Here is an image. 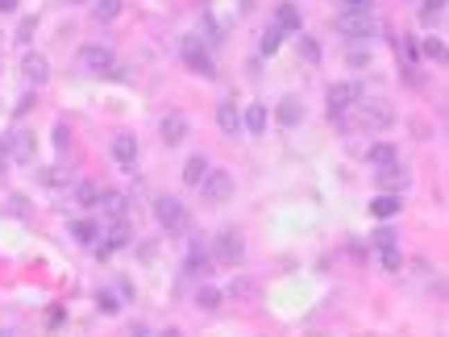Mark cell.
Returning a JSON list of instances; mask_svg holds the SVG:
<instances>
[{
	"label": "cell",
	"instance_id": "cell-13",
	"mask_svg": "<svg viewBox=\"0 0 449 337\" xmlns=\"http://www.w3.org/2000/svg\"><path fill=\"white\" fill-rule=\"evenodd\" d=\"M208 171H212V167H208V158H204V154H192V158L183 163V183H187V188H200Z\"/></svg>",
	"mask_w": 449,
	"mask_h": 337
},
{
	"label": "cell",
	"instance_id": "cell-11",
	"mask_svg": "<svg viewBox=\"0 0 449 337\" xmlns=\"http://www.w3.org/2000/svg\"><path fill=\"white\" fill-rule=\"evenodd\" d=\"M183 271H187V275H196V279L212 275V258H208V250H204L200 242H192V250H187V263H183Z\"/></svg>",
	"mask_w": 449,
	"mask_h": 337
},
{
	"label": "cell",
	"instance_id": "cell-22",
	"mask_svg": "<svg viewBox=\"0 0 449 337\" xmlns=\"http://www.w3.org/2000/svg\"><path fill=\"white\" fill-rule=\"evenodd\" d=\"M421 50H425L433 63H449V46L441 42V38H425V42H421Z\"/></svg>",
	"mask_w": 449,
	"mask_h": 337
},
{
	"label": "cell",
	"instance_id": "cell-20",
	"mask_svg": "<svg viewBox=\"0 0 449 337\" xmlns=\"http://www.w3.org/2000/svg\"><path fill=\"white\" fill-rule=\"evenodd\" d=\"M396 158H400V154H396V146H391V142H379V146H371V163H375V171H379V167H391Z\"/></svg>",
	"mask_w": 449,
	"mask_h": 337
},
{
	"label": "cell",
	"instance_id": "cell-35",
	"mask_svg": "<svg viewBox=\"0 0 449 337\" xmlns=\"http://www.w3.org/2000/svg\"><path fill=\"white\" fill-rule=\"evenodd\" d=\"M346 8H371V0H346Z\"/></svg>",
	"mask_w": 449,
	"mask_h": 337
},
{
	"label": "cell",
	"instance_id": "cell-5",
	"mask_svg": "<svg viewBox=\"0 0 449 337\" xmlns=\"http://www.w3.org/2000/svg\"><path fill=\"white\" fill-rule=\"evenodd\" d=\"M200 192H204V200L221 204V200H229V196H233V175H229V171H208V175H204V183H200Z\"/></svg>",
	"mask_w": 449,
	"mask_h": 337
},
{
	"label": "cell",
	"instance_id": "cell-28",
	"mask_svg": "<svg viewBox=\"0 0 449 337\" xmlns=\"http://www.w3.org/2000/svg\"><path fill=\"white\" fill-rule=\"evenodd\" d=\"M196 300H200V309H208V313H212V309L221 304V292H217V288H200V296H196Z\"/></svg>",
	"mask_w": 449,
	"mask_h": 337
},
{
	"label": "cell",
	"instance_id": "cell-17",
	"mask_svg": "<svg viewBox=\"0 0 449 337\" xmlns=\"http://www.w3.org/2000/svg\"><path fill=\"white\" fill-rule=\"evenodd\" d=\"M279 121H283L287 129H291V125H300V121H304V104H300L296 96H287V100L279 104Z\"/></svg>",
	"mask_w": 449,
	"mask_h": 337
},
{
	"label": "cell",
	"instance_id": "cell-40",
	"mask_svg": "<svg viewBox=\"0 0 449 337\" xmlns=\"http://www.w3.org/2000/svg\"><path fill=\"white\" fill-rule=\"evenodd\" d=\"M446 4H449V0H446Z\"/></svg>",
	"mask_w": 449,
	"mask_h": 337
},
{
	"label": "cell",
	"instance_id": "cell-34",
	"mask_svg": "<svg viewBox=\"0 0 449 337\" xmlns=\"http://www.w3.org/2000/svg\"><path fill=\"white\" fill-rule=\"evenodd\" d=\"M8 154H12V150H8V142H0V171L8 167Z\"/></svg>",
	"mask_w": 449,
	"mask_h": 337
},
{
	"label": "cell",
	"instance_id": "cell-33",
	"mask_svg": "<svg viewBox=\"0 0 449 337\" xmlns=\"http://www.w3.org/2000/svg\"><path fill=\"white\" fill-rule=\"evenodd\" d=\"M100 309H104V313H117V296H112V292H104V296H100Z\"/></svg>",
	"mask_w": 449,
	"mask_h": 337
},
{
	"label": "cell",
	"instance_id": "cell-7",
	"mask_svg": "<svg viewBox=\"0 0 449 337\" xmlns=\"http://www.w3.org/2000/svg\"><path fill=\"white\" fill-rule=\"evenodd\" d=\"M358 104H362V88L358 83L346 79V83H333L329 88V108L333 113H346V108H358Z\"/></svg>",
	"mask_w": 449,
	"mask_h": 337
},
{
	"label": "cell",
	"instance_id": "cell-32",
	"mask_svg": "<svg viewBox=\"0 0 449 337\" xmlns=\"http://www.w3.org/2000/svg\"><path fill=\"white\" fill-rule=\"evenodd\" d=\"M383 267H387V271H400V254H396V250H383Z\"/></svg>",
	"mask_w": 449,
	"mask_h": 337
},
{
	"label": "cell",
	"instance_id": "cell-6",
	"mask_svg": "<svg viewBox=\"0 0 449 337\" xmlns=\"http://www.w3.org/2000/svg\"><path fill=\"white\" fill-rule=\"evenodd\" d=\"M217 258H221V263H229V267L246 258V242H242V233H237V229H221V233H217Z\"/></svg>",
	"mask_w": 449,
	"mask_h": 337
},
{
	"label": "cell",
	"instance_id": "cell-19",
	"mask_svg": "<svg viewBox=\"0 0 449 337\" xmlns=\"http://www.w3.org/2000/svg\"><path fill=\"white\" fill-rule=\"evenodd\" d=\"M279 46H283V29H279V25H271V29L262 33V42H258V54H262V58H271Z\"/></svg>",
	"mask_w": 449,
	"mask_h": 337
},
{
	"label": "cell",
	"instance_id": "cell-31",
	"mask_svg": "<svg viewBox=\"0 0 449 337\" xmlns=\"http://www.w3.org/2000/svg\"><path fill=\"white\" fill-rule=\"evenodd\" d=\"M300 50H304V58H308V63H316V54H321V50H316V42H312V38H304V42H300Z\"/></svg>",
	"mask_w": 449,
	"mask_h": 337
},
{
	"label": "cell",
	"instance_id": "cell-8",
	"mask_svg": "<svg viewBox=\"0 0 449 337\" xmlns=\"http://www.w3.org/2000/svg\"><path fill=\"white\" fill-rule=\"evenodd\" d=\"M375 179H379V188H383V192H391V196H400V192L408 188V171H404L400 163L379 167V171H375Z\"/></svg>",
	"mask_w": 449,
	"mask_h": 337
},
{
	"label": "cell",
	"instance_id": "cell-4",
	"mask_svg": "<svg viewBox=\"0 0 449 337\" xmlns=\"http://www.w3.org/2000/svg\"><path fill=\"white\" fill-rule=\"evenodd\" d=\"M79 63H83L92 75H112V71H117V67H112L117 54H112L108 46H83V50H79Z\"/></svg>",
	"mask_w": 449,
	"mask_h": 337
},
{
	"label": "cell",
	"instance_id": "cell-30",
	"mask_svg": "<svg viewBox=\"0 0 449 337\" xmlns=\"http://www.w3.org/2000/svg\"><path fill=\"white\" fill-rule=\"evenodd\" d=\"M375 246L379 250H396V229H375Z\"/></svg>",
	"mask_w": 449,
	"mask_h": 337
},
{
	"label": "cell",
	"instance_id": "cell-21",
	"mask_svg": "<svg viewBox=\"0 0 449 337\" xmlns=\"http://www.w3.org/2000/svg\"><path fill=\"white\" fill-rule=\"evenodd\" d=\"M71 238L83 242V246H92V242H100V229H96V221H75L71 225Z\"/></svg>",
	"mask_w": 449,
	"mask_h": 337
},
{
	"label": "cell",
	"instance_id": "cell-37",
	"mask_svg": "<svg viewBox=\"0 0 449 337\" xmlns=\"http://www.w3.org/2000/svg\"><path fill=\"white\" fill-rule=\"evenodd\" d=\"M158 337H183V334H179V329H162Z\"/></svg>",
	"mask_w": 449,
	"mask_h": 337
},
{
	"label": "cell",
	"instance_id": "cell-12",
	"mask_svg": "<svg viewBox=\"0 0 449 337\" xmlns=\"http://www.w3.org/2000/svg\"><path fill=\"white\" fill-rule=\"evenodd\" d=\"M112 158H117L121 167H133V163H137V138H133V133H117V138H112Z\"/></svg>",
	"mask_w": 449,
	"mask_h": 337
},
{
	"label": "cell",
	"instance_id": "cell-15",
	"mask_svg": "<svg viewBox=\"0 0 449 337\" xmlns=\"http://www.w3.org/2000/svg\"><path fill=\"white\" fill-rule=\"evenodd\" d=\"M242 129H246V133H262V129H266V108H262V104H250V108L242 113Z\"/></svg>",
	"mask_w": 449,
	"mask_h": 337
},
{
	"label": "cell",
	"instance_id": "cell-10",
	"mask_svg": "<svg viewBox=\"0 0 449 337\" xmlns=\"http://www.w3.org/2000/svg\"><path fill=\"white\" fill-rule=\"evenodd\" d=\"M158 129H162V142H167V146H179V142L187 138V117H183V113H167Z\"/></svg>",
	"mask_w": 449,
	"mask_h": 337
},
{
	"label": "cell",
	"instance_id": "cell-9",
	"mask_svg": "<svg viewBox=\"0 0 449 337\" xmlns=\"http://www.w3.org/2000/svg\"><path fill=\"white\" fill-rule=\"evenodd\" d=\"M21 75H25L29 83H46V79H50V63H46V54H33V50H29V54L21 58Z\"/></svg>",
	"mask_w": 449,
	"mask_h": 337
},
{
	"label": "cell",
	"instance_id": "cell-25",
	"mask_svg": "<svg viewBox=\"0 0 449 337\" xmlns=\"http://www.w3.org/2000/svg\"><path fill=\"white\" fill-rule=\"evenodd\" d=\"M362 117H366L371 125H391V108H383V104H371Z\"/></svg>",
	"mask_w": 449,
	"mask_h": 337
},
{
	"label": "cell",
	"instance_id": "cell-23",
	"mask_svg": "<svg viewBox=\"0 0 449 337\" xmlns=\"http://www.w3.org/2000/svg\"><path fill=\"white\" fill-rule=\"evenodd\" d=\"M4 142H8V150H12L17 158H29V154H33V138H29V133H12V138H4Z\"/></svg>",
	"mask_w": 449,
	"mask_h": 337
},
{
	"label": "cell",
	"instance_id": "cell-18",
	"mask_svg": "<svg viewBox=\"0 0 449 337\" xmlns=\"http://www.w3.org/2000/svg\"><path fill=\"white\" fill-rule=\"evenodd\" d=\"M275 25H279L283 33H296V29H300V13H296L291 4H279V13H275Z\"/></svg>",
	"mask_w": 449,
	"mask_h": 337
},
{
	"label": "cell",
	"instance_id": "cell-1",
	"mask_svg": "<svg viewBox=\"0 0 449 337\" xmlns=\"http://www.w3.org/2000/svg\"><path fill=\"white\" fill-rule=\"evenodd\" d=\"M337 33H341V38H350V42H366V38L375 33V17H371V8H346V13L337 17Z\"/></svg>",
	"mask_w": 449,
	"mask_h": 337
},
{
	"label": "cell",
	"instance_id": "cell-14",
	"mask_svg": "<svg viewBox=\"0 0 449 337\" xmlns=\"http://www.w3.org/2000/svg\"><path fill=\"white\" fill-rule=\"evenodd\" d=\"M217 125H221L225 133H242V108H237L233 100H225V104L217 108Z\"/></svg>",
	"mask_w": 449,
	"mask_h": 337
},
{
	"label": "cell",
	"instance_id": "cell-2",
	"mask_svg": "<svg viewBox=\"0 0 449 337\" xmlns=\"http://www.w3.org/2000/svg\"><path fill=\"white\" fill-rule=\"evenodd\" d=\"M154 217H158V225L167 233H183L187 229V208H183L179 196H158L154 200Z\"/></svg>",
	"mask_w": 449,
	"mask_h": 337
},
{
	"label": "cell",
	"instance_id": "cell-39",
	"mask_svg": "<svg viewBox=\"0 0 449 337\" xmlns=\"http://www.w3.org/2000/svg\"><path fill=\"white\" fill-rule=\"evenodd\" d=\"M71 4H79V0H71Z\"/></svg>",
	"mask_w": 449,
	"mask_h": 337
},
{
	"label": "cell",
	"instance_id": "cell-3",
	"mask_svg": "<svg viewBox=\"0 0 449 337\" xmlns=\"http://www.w3.org/2000/svg\"><path fill=\"white\" fill-rule=\"evenodd\" d=\"M183 63H187L196 75H204V79L217 75V67H212V58H208V50H204L200 38H183Z\"/></svg>",
	"mask_w": 449,
	"mask_h": 337
},
{
	"label": "cell",
	"instance_id": "cell-27",
	"mask_svg": "<svg viewBox=\"0 0 449 337\" xmlns=\"http://www.w3.org/2000/svg\"><path fill=\"white\" fill-rule=\"evenodd\" d=\"M75 200H79V204H96V200H100L96 183H79V188H75Z\"/></svg>",
	"mask_w": 449,
	"mask_h": 337
},
{
	"label": "cell",
	"instance_id": "cell-36",
	"mask_svg": "<svg viewBox=\"0 0 449 337\" xmlns=\"http://www.w3.org/2000/svg\"><path fill=\"white\" fill-rule=\"evenodd\" d=\"M17 8V0H0V13H12Z\"/></svg>",
	"mask_w": 449,
	"mask_h": 337
},
{
	"label": "cell",
	"instance_id": "cell-24",
	"mask_svg": "<svg viewBox=\"0 0 449 337\" xmlns=\"http://www.w3.org/2000/svg\"><path fill=\"white\" fill-rule=\"evenodd\" d=\"M96 21H117L121 17V0H96Z\"/></svg>",
	"mask_w": 449,
	"mask_h": 337
},
{
	"label": "cell",
	"instance_id": "cell-26",
	"mask_svg": "<svg viewBox=\"0 0 449 337\" xmlns=\"http://www.w3.org/2000/svg\"><path fill=\"white\" fill-rule=\"evenodd\" d=\"M100 200H104V208H108V213H112V217H121V213H125V208H129V204H125V196H121V192H104V196H100Z\"/></svg>",
	"mask_w": 449,
	"mask_h": 337
},
{
	"label": "cell",
	"instance_id": "cell-38",
	"mask_svg": "<svg viewBox=\"0 0 449 337\" xmlns=\"http://www.w3.org/2000/svg\"><path fill=\"white\" fill-rule=\"evenodd\" d=\"M0 337H12V334H0Z\"/></svg>",
	"mask_w": 449,
	"mask_h": 337
},
{
	"label": "cell",
	"instance_id": "cell-29",
	"mask_svg": "<svg viewBox=\"0 0 449 337\" xmlns=\"http://www.w3.org/2000/svg\"><path fill=\"white\" fill-rule=\"evenodd\" d=\"M441 8H446V0H425V8H421V17H425V25H433V21L441 17Z\"/></svg>",
	"mask_w": 449,
	"mask_h": 337
},
{
	"label": "cell",
	"instance_id": "cell-16",
	"mask_svg": "<svg viewBox=\"0 0 449 337\" xmlns=\"http://www.w3.org/2000/svg\"><path fill=\"white\" fill-rule=\"evenodd\" d=\"M400 208H404V200H400V196H375V200H371V213H375L379 221H387V217H396Z\"/></svg>",
	"mask_w": 449,
	"mask_h": 337
}]
</instances>
